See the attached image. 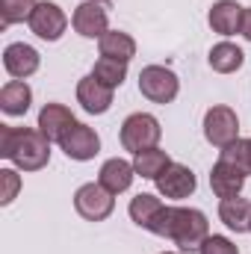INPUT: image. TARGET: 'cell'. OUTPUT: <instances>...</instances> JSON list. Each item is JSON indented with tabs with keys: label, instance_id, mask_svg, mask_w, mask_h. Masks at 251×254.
<instances>
[{
	"label": "cell",
	"instance_id": "cell-12",
	"mask_svg": "<svg viewBox=\"0 0 251 254\" xmlns=\"http://www.w3.org/2000/svg\"><path fill=\"white\" fill-rule=\"evenodd\" d=\"M39 51L33 45H24V42H12L6 51H3V68L9 77L15 80H27L30 74L39 71Z\"/></svg>",
	"mask_w": 251,
	"mask_h": 254
},
{
	"label": "cell",
	"instance_id": "cell-2",
	"mask_svg": "<svg viewBox=\"0 0 251 254\" xmlns=\"http://www.w3.org/2000/svg\"><path fill=\"white\" fill-rule=\"evenodd\" d=\"M151 234L172 240L181 252H198L201 243L210 237V222L195 207H166Z\"/></svg>",
	"mask_w": 251,
	"mask_h": 254
},
{
	"label": "cell",
	"instance_id": "cell-17",
	"mask_svg": "<svg viewBox=\"0 0 251 254\" xmlns=\"http://www.w3.org/2000/svg\"><path fill=\"white\" fill-rule=\"evenodd\" d=\"M219 219L225 222L228 231H237V234L251 231V201L240 198V195L219 201Z\"/></svg>",
	"mask_w": 251,
	"mask_h": 254
},
{
	"label": "cell",
	"instance_id": "cell-20",
	"mask_svg": "<svg viewBox=\"0 0 251 254\" xmlns=\"http://www.w3.org/2000/svg\"><path fill=\"white\" fill-rule=\"evenodd\" d=\"M98 48H101V57H110V60H122V63H130L136 57V42L130 33H122V30H107L101 39H98Z\"/></svg>",
	"mask_w": 251,
	"mask_h": 254
},
{
	"label": "cell",
	"instance_id": "cell-4",
	"mask_svg": "<svg viewBox=\"0 0 251 254\" xmlns=\"http://www.w3.org/2000/svg\"><path fill=\"white\" fill-rule=\"evenodd\" d=\"M139 92L151 104H172L181 92V80L166 65H145L139 74Z\"/></svg>",
	"mask_w": 251,
	"mask_h": 254
},
{
	"label": "cell",
	"instance_id": "cell-25",
	"mask_svg": "<svg viewBox=\"0 0 251 254\" xmlns=\"http://www.w3.org/2000/svg\"><path fill=\"white\" fill-rule=\"evenodd\" d=\"M219 160H225V163L243 169L246 175H251V142L249 139H237V142L219 148Z\"/></svg>",
	"mask_w": 251,
	"mask_h": 254
},
{
	"label": "cell",
	"instance_id": "cell-7",
	"mask_svg": "<svg viewBox=\"0 0 251 254\" xmlns=\"http://www.w3.org/2000/svg\"><path fill=\"white\" fill-rule=\"evenodd\" d=\"M27 24H30V30H33L39 39H45V42H60L63 33L68 30V18H65L63 6L54 3V0H42V3L33 9V15H30Z\"/></svg>",
	"mask_w": 251,
	"mask_h": 254
},
{
	"label": "cell",
	"instance_id": "cell-24",
	"mask_svg": "<svg viewBox=\"0 0 251 254\" xmlns=\"http://www.w3.org/2000/svg\"><path fill=\"white\" fill-rule=\"evenodd\" d=\"M36 6H39V0H0V21H3V27L30 21Z\"/></svg>",
	"mask_w": 251,
	"mask_h": 254
},
{
	"label": "cell",
	"instance_id": "cell-28",
	"mask_svg": "<svg viewBox=\"0 0 251 254\" xmlns=\"http://www.w3.org/2000/svg\"><path fill=\"white\" fill-rule=\"evenodd\" d=\"M240 33L251 42V6H246V12H243V30Z\"/></svg>",
	"mask_w": 251,
	"mask_h": 254
},
{
	"label": "cell",
	"instance_id": "cell-18",
	"mask_svg": "<svg viewBox=\"0 0 251 254\" xmlns=\"http://www.w3.org/2000/svg\"><path fill=\"white\" fill-rule=\"evenodd\" d=\"M33 104V89L27 86V80H9L0 89V110L6 116H24Z\"/></svg>",
	"mask_w": 251,
	"mask_h": 254
},
{
	"label": "cell",
	"instance_id": "cell-14",
	"mask_svg": "<svg viewBox=\"0 0 251 254\" xmlns=\"http://www.w3.org/2000/svg\"><path fill=\"white\" fill-rule=\"evenodd\" d=\"M246 172L243 169H237V166H231V163H225V160H219L216 166H213V172H210V187L216 192V198H237L243 187H246Z\"/></svg>",
	"mask_w": 251,
	"mask_h": 254
},
{
	"label": "cell",
	"instance_id": "cell-23",
	"mask_svg": "<svg viewBox=\"0 0 251 254\" xmlns=\"http://www.w3.org/2000/svg\"><path fill=\"white\" fill-rule=\"evenodd\" d=\"M92 74L101 80V83H107L110 89H116V86H122L127 77V63L122 60H110V57H101L95 68H92Z\"/></svg>",
	"mask_w": 251,
	"mask_h": 254
},
{
	"label": "cell",
	"instance_id": "cell-26",
	"mask_svg": "<svg viewBox=\"0 0 251 254\" xmlns=\"http://www.w3.org/2000/svg\"><path fill=\"white\" fill-rule=\"evenodd\" d=\"M0 204L6 207V204H12L15 201V195L21 190V175L15 172V169H0Z\"/></svg>",
	"mask_w": 251,
	"mask_h": 254
},
{
	"label": "cell",
	"instance_id": "cell-29",
	"mask_svg": "<svg viewBox=\"0 0 251 254\" xmlns=\"http://www.w3.org/2000/svg\"><path fill=\"white\" fill-rule=\"evenodd\" d=\"M163 254H178V252H163Z\"/></svg>",
	"mask_w": 251,
	"mask_h": 254
},
{
	"label": "cell",
	"instance_id": "cell-11",
	"mask_svg": "<svg viewBox=\"0 0 251 254\" xmlns=\"http://www.w3.org/2000/svg\"><path fill=\"white\" fill-rule=\"evenodd\" d=\"M77 101H80V107H83L86 113L104 116V113L113 107V89H110L107 83H101L95 74H89V77H83V80L77 83Z\"/></svg>",
	"mask_w": 251,
	"mask_h": 254
},
{
	"label": "cell",
	"instance_id": "cell-27",
	"mask_svg": "<svg viewBox=\"0 0 251 254\" xmlns=\"http://www.w3.org/2000/svg\"><path fill=\"white\" fill-rule=\"evenodd\" d=\"M198 254H240V249L228 240V237H219V234H210L204 243H201V249Z\"/></svg>",
	"mask_w": 251,
	"mask_h": 254
},
{
	"label": "cell",
	"instance_id": "cell-21",
	"mask_svg": "<svg viewBox=\"0 0 251 254\" xmlns=\"http://www.w3.org/2000/svg\"><path fill=\"white\" fill-rule=\"evenodd\" d=\"M169 166H172V157H169L166 151H160V148H148V151L133 154V169H136V175L145 178V181H157Z\"/></svg>",
	"mask_w": 251,
	"mask_h": 254
},
{
	"label": "cell",
	"instance_id": "cell-1",
	"mask_svg": "<svg viewBox=\"0 0 251 254\" xmlns=\"http://www.w3.org/2000/svg\"><path fill=\"white\" fill-rule=\"evenodd\" d=\"M0 157L12 160L21 172H39L51 163V139L33 127L0 125Z\"/></svg>",
	"mask_w": 251,
	"mask_h": 254
},
{
	"label": "cell",
	"instance_id": "cell-13",
	"mask_svg": "<svg viewBox=\"0 0 251 254\" xmlns=\"http://www.w3.org/2000/svg\"><path fill=\"white\" fill-rule=\"evenodd\" d=\"M243 12H246V6H240L237 0H216L210 6L207 21H210L213 33H219V36H237L243 30Z\"/></svg>",
	"mask_w": 251,
	"mask_h": 254
},
{
	"label": "cell",
	"instance_id": "cell-6",
	"mask_svg": "<svg viewBox=\"0 0 251 254\" xmlns=\"http://www.w3.org/2000/svg\"><path fill=\"white\" fill-rule=\"evenodd\" d=\"M204 139L216 148H225L240 139V119L231 107H210L204 113Z\"/></svg>",
	"mask_w": 251,
	"mask_h": 254
},
{
	"label": "cell",
	"instance_id": "cell-15",
	"mask_svg": "<svg viewBox=\"0 0 251 254\" xmlns=\"http://www.w3.org/2000/svg\"><path fill=\"white\" fill-rule=\"evenodd\" d=\"M133 178H136L133 163H127V160H122V157L107 160V163L101 166V172H98V184H101L107 192H113V195H122V192L130 190Z\"/></svg>",
	"mask_w": 251,
	"mask_h": 254
},
{
	"label": "cell",
	"instance_id": "cell-9",
	"mask_svg": "<svg viewBox=\"0 0 251 254\" xmlns=\"http://www.w3.org/2000/svg\"><path fill=\"white\" fill-rule=\"evenodd\" d=\"M154 184H157V192H160L163 198H172V201L189 198V195L195 192V187H198L195 172H192L189 166H181V163H172Z\"/></svg>",
	"mask_w": 251,
	"mask_h": 254
},
{
	"label": "cell",
	"instance_id": "cell-19",
	"mask_svg": "<svg viewBox=\"0 0 251 254\" xmlns=\"http://www.w3.org/2000/svg\"><path fill=\"white\" fill-rule=\"evenodd\" d=\"M163 210H166V204H163L157 195H151V192H139V195L130 201V207H127L130 219H133L139 228H145V231H154V225H157V219H160Z\"/></svg>",
	"mask_w": 251,
	"mask_h": 254
},
{
	"label": "cell",
	"instance_id": "cell-22",
	"mask_svg": "<svg viewBox=\"0 0 251 254\" xmlns=\"http://www.w3.org/2000/svg\"><path fill=\"white\" fill-rule=\"evenodd\" d=\"M210 68L213 71H219V74H234V71H240L243 63H246V54H243V48H237L234 42H219V45H213V51H210Z\"/></svg>",
	"mask_w": 251,
	"mask_h": 254
},
{
	"label": "cell",
	"instance_id": "cell-5",
	"mask_svg": "<svg viewBox=\"0 0 251 254\" xmlns=\"http://www.w3.org/2000/svg\"><path fill=\"white\" fill-rule=\"evenodd\" d=\"M74 210L86 222H104L116 210V198H113V192H107L101 184H83L80 190L74 192Z\"/></svg>",
	"mask_w": 251,
	"mask_h": 254
},
{
	"label": "cell",
	"instance_id": "cell-10",
	"mask_svg": "<svg viewBox=\"0 0 251 254\" xmlns=\"http://www.w3.org/2000/svg\"><path fill=\"white\" fill-rule=\"evenodd\" d=\"M71 24H74V30H77L83 39H101V36L107 33L110 18H107V9H104L101 3L86 0V3H80V6L74 9Z\"/></svg>",
	"mask_w": 251,
	"mask_h": 254
},
{
	"label": "cell",
	"instance_id": "cell-3",
	"mask_svg": "<svg viewBox=\"0 0 251 254\" xmlns=\"http://www.w3.org/2000/svg\"><path fill=\"white\" fill-rule=\"evenodd\" d=\"M160 136H163V127L151 113H133L122 125V148L130 154H139V151L157 148Z\"/></svg>",
	"mask_w": 251,
	"mask_h": 254
},
{
	"label": "cell",
	"instance_id": "cell-16",
	"mask_svg": "<svg viewBox=\"0 0 251 254\" xmlns=\"http://www.w3.org/2000/svg\"><path fill=\"white\" fill-rule=\"evenodd\" d=\"M74 122H77V119H74V113H71L65 104H45L42 113H39V130H42L51 142H60Z\"/></svg>",
	"mask_w": 251,
	"mask_h": 254
},
{
	"label": "cell",
	"instance_id": "cell-30",
	"mask_svg": "<svg viewBox=\"0 0 251 254\" xmlns=\"http://www.w3.org/2000/svg\"><path fill=\"white\" fill-rule=\"evenodd\" d=\"M95 3H107V0H95Z\"/></svg>",
	"mask_w": 251,
	"mask_h": 254
},
{
	"label": "cell",
	"instance_id": "cell-31",
	"mask_svg": "<svg viewBox=\"0 0 251 254\" xmlns=\"http://www.w3.org/2000/svg\"><path fill=\"white\" fill-rule=\"evenodd\" d=\"M249 142H251V139H249Z\"/></svg>",
	"mask_w": 251,
	"mask_h": 254
},
{
	"label": "cell",
	"instance_id": "cell-8",
	"mask_svg": "<svg viewBox=\"0 0 251 254\" xmlns=\"http://www.w3.org/2000/svg\"><path fill=\"white\" fill-rule=\"evenodd\" d=\"M60 148L65 151L68 160H77V163H86V160H95V154L101 151V136L83 122H74L68 127L63 139H60Z\"/></svg>",
	"mask_w": 251,
	"mask_h": 254
}]
</instances>
